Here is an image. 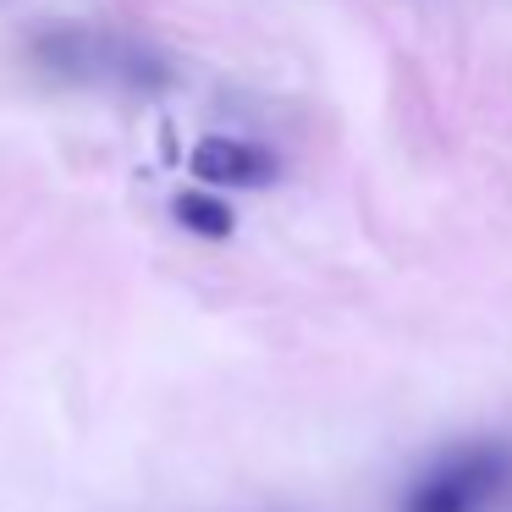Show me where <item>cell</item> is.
<instances>
[{
    "label": "cell",
    "mask_w": 512,
    "mask_h": 512,
    "mask_svg": "<svg viewBox=\"0 0 512 512\" xmlns=\"http://www.w3.org/2000/svg\"><path fill=\"white\" fill-rule=\"evenodd\" d=\"M171 215H177L182 226H188L193 237H232V226H237V215L226 210L215 193H199V188H188V193H177V204H171Z\"/></svg>",
    "instance_id": "3"
},
{
    "label": "cell",
    "mask_w": 512,
    "mask_h": 512,
    "mask_svg": "<svg viewBox=\"0 0 512 512\" xmlns=\"http://www.w3.org/2000/svg\"><path fill=\"white\" fill-rule=\"evenodd\" d=\"M512 479V446H463L419 479L402 512H474Z\"/></svg>",
    "instance_id": "1"
},
{
    "label": "cell",
    "mask_w": 512,
    "mask_h": 512,
    "mask_svg": "<svg viewBox=\"0 0 512 512\" xmlns=\"http://www.w3.org/2000/svg\"><path fill=\"white\" fill-rule=\"evenodd\" d=\"M193 177L204 182V188H265V182H276V155H265L259 144H243V138H226V133H210L193 144L188 155Z\"/></svg>",
    "instance_id": "2"
}]
</instances>
